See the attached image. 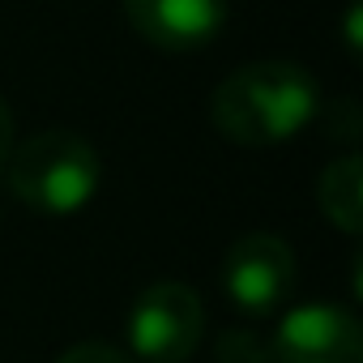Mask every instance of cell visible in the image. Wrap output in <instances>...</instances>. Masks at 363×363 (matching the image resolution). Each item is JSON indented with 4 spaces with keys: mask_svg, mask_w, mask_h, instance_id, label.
<instances>
[{
    "mask_svg": "<svg viewBox=\"0 0 363 363\" xmlns=\"http://www.w3.org/2000/svg\"><path fill=\"white\" fill-rule=\"evenodd\" d=\"M320 111L316 77L295 60H252L223 77L210 99L214 128L248 150L282 145L303 133Z\"/></svg>",
    "mask_w": 363,
    "mask_h": 363,
    "instance_id": "1",
    "label": "cell"
},
{
    "mask_svg": "<svg viewBox=\"0 0 363 363\" xmlns=\"http://www.w3.org/2000/svg\"><path fill=\"white\" fill-rule=\"evenodd\" d=\"M5 179H9V193L48 218H73L82 214L103 184V162L99 150L69 133V128H48L26 137L22 145L9 150L5 158Z\"/></svg>",
    "mask_w": 363,
    "mask_h": 363,
    "instance_id": "2",
    "label": "cell"
},
{
    "mask_svg": "<svg viewBox=\"0 0 363 363\" xmlns=\"http://www.w3.org/2000/svg\"><path fill=\"white\" fill-rule=\"evenodd\" d=\"M128 354L141 363H189L206 333V303L184 282H154L128 308Z\"/></svg>",
    "mask_w": 363,
    "mask_h": 363,
    "instance_id": "3",
    "label": "cell"
},
{
    "mask_svg": "<svg viewBox=\"0 0 363 363\" xmlns=\"http://www.w3.org/2000/svg\"><path fill=\"white\" fill-rule=\"evenodd\" d=\"M223 291L248 316H269L295 291V252L269 231L240 235L223 257Z\"/></svg>",
    "mask_w": 363,
    "mask_h": 363,
    "instance_id": "4",
    "label": "cell"
},
{
    "mask_svg": "<svg viewBox=\"0 0 363 363\" xmlns=\"http://www.w3.org/2000/svg\"><path fill=\"white\" fill-rule=\"evenodd\" d=\"M269 354L274 363H363V333L337 303H299L278 320Z\"/></svg>",
    "mask_w": 363,
    "mask_h": 363,
    "instance_id": "5",
    "label": "cell"
},
{
    "mask_svg": "<svg viewBox=\"0 0 363 363\" xmlns=\"http://www.w3.org/2000/svg\"><path fill=\"white\" fill-rule=\"evenodd\" d=\"M128 26L158 52L184 56L218 39L227 26V0H120Z\"/></svg>",
    "mask_w": 363,
    "mask_h": 363,
    "instance_id": "6",
    "label": "cell"
},
{
    "mask_svg": "<svg viewBox=\"0 0 363 363\" xmlns=\"http://www.w3.org/2000/svg\"><path fill=\"white\" fill-rule=\"evenodd\" d=\"M316 206L337 231L359 235V227H363V162H359V154H342L320 171Z\"/></svg>",
    "mask_w": 363,
    "mask_h": 363,
    "instance_id": "7",
    "label": "cell"
},
{
    "mask_svg": "<svg viewBox=\"0 0 363 363\" xmlns=\"http://www.w3.org/2000/svg\"><path fill=\"white\" fill-rule=\"evenodd\" d=\"M56 363H133L120 346H111V342H77V346H69Z\"/></svg>",
    "mask_w": 363,
    "mask_h": 363,
    "instance_id": "8",
    "label": "cell"
},
{
    "mask_svg": "<svg viewBox=\"0 0 363 363\" xmlns=\"http://www.w3.org/2000/svg\"><path fill=\"white\" fill-rule=\"evenodd\" d=\"M9 150H13V111H9L5 99H0V167H5Z\"/></svg>",
    "mask_w": 363,
    "mask_h": 363,
    "instance_id": "9",
    "label": "cell"
}]
</instances>
